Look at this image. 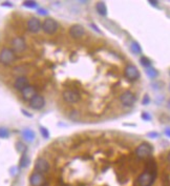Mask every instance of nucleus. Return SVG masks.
I'll return each instance as SVG.
<instances>
[{
  "mask_svg": "<svg viewBox=\"0 0 170 186\" xmlns=\"http://www.w3.org/2000/svg\"><path fill=\"white\" fill-rule=\"evenodd\" d=\"M142 119L145 121H150L151 120V116H150L148 113H143L142 114Z\"/></svg>",
  "mask_w": 170,
  "mask_h": 186,
  "instance_id": "25",
  "label": "nucleus"
},
{
  "mask_svg": "<svg viewBox=\"0 0 170 186\" xmlns=\"http://www.w3.org/2000/svg\"><path fill=\"white\" fill-rule=\"evenodd\" d=\"M130 50H131V52L134 53V54H136V55H139V54H141V53H142L141 46H140L139 43H138V42H136V41H134L132 43H131Z\"/></svg>",
  "mask_w": 170,
  "mask_h": 186,
  "instance_id": "19",
  "label": "nucleus"
},
{
  "mask_svg": "<svg viewBox=\"0 0 170 186\" xmlns=\"http://www.w3.org/2000/svg\"><path fill=\"white\" fill-rule=\"evenodd\" d=\"M38 14H40V15H47V11L43 10V8H38Z\"/></svg>",
  "mask_w": 170,
  "mask_h": 186,
  "instance_id": "28",
  "label": "nucleus"
},
{
  "mask_svg": "<svg viewBox=\"0 0 170 186\" xmlns=\"http://www.w3.org/2000/svg\"><path fill=\"white\" fill-rule=\"evenodd\" d=\"M16 60V54L10 47H3L0 51V63L3 65H10Z\"/></svg>",
  "mask_w": 170,
  "mask_h": 186,
  "instance_id": "1",
  "label": "nucleus"
},
{
  "mask_svg": "<svg viewBox=\"0 0 170 186\" xmlns=\"http://www.w3.org/2000/svg\"><path fill=\"white\" fill-rule=\"evenodd\" d=\"M29 79L26 78L25 76H19L17 77V79L14 82V87H15L17 91H23L25 87L29 86Z\"/></svg>",
  "mask_w": 170,
  "mask_h": 186,
  "instance_id": "14",
  "label": "nucleus"
},
{
  "mask_svg": "<svg viewBox=\"0 0 170 186\" xmlns=\"http://www.w3.org/2000/svg\"><path fill=\"white\" fill-rule=\"evenodd\" d=\"M20 148H22V154H24V152H25V150H26V147L24 146V145L22 144L21 142H18V143H17V150L20 152Z\"/></svg>",
  "mask_w": 170,
  "mask_h": 186,
  "instance_id": "26",
  "label": "nucleus"
},
{
  "mask_svg": "<svg viewBox=\"0 0 170 186\" xmlns=\"http://www.w3.org/2000/svg\"><path fill=\"white\" fill-rule=\"evenodd\" d=\"M157 175H153L150 171H144V173L140 175L138 179V183L140 186H151L155 182V179Z\"/></svg>",
  "mask_w": 170,
  "mask_h": 186,
  "instance_id": "3",
  "label": "nucleus"
},
{
  "mask_svg": "<svg viewBox=\"0 0 170 186\" xmlns=\"http://www.w3.org/2000/svg\"><path fill=\"white\" fill-rule=\"evenodd\" d=\"M169 75H170V72H169Z\"/></svg>",
  "mask_w": 170,
  "mask_h": 186,
  "instance_id": "35",
  "label": "nucleus"
},
{
  "mask_svg": "<svg viewBox=\"0 0 170 186\" xmlns=\"http://www.w3.org/2000/svg\"><path fill=\"white\" fill-rule=\"evenodd\" d=\"M45 105V99L41 95H36L33 99L29 101V106L33 109H41L44 107Z\"/></svg>",
  "mask_w": 170,
  "mask_h": 186,
  "instance_id": "10",
  "label": "nucleus"
},
{
  "mask_svg": "<svg viewBox=\"0 0 170 186\" xmlns=\"http://www.w3.org/2000/svg\"><path fill=\"white\" fill-rule=\"evenodd\" d=\"M21 95H22V98H23L24 100L31 101L37 95L36 88H35L34 86H31V85H29V86L25 87L23 91H21Z\"/></svg>",
  "mask_w": 170,
  "mask_h": 186,
  "instance_id": "15",
  "label": "nucleus"
},
{
  "mask_svg": "<svg viewBox=\"0 0 170 186\" xmlns=\"http://www.w3.org/2000/svg\"><path fill=\"white\" fill-rule=\"evenodd\" d=\"M169 89H170V86H169Z\"/></svg>",
  "mask_w": 170,
  "mask_h": 186,
  "instance_id": "36",
  "label": "nucleus"
},
{
  "mask_svg": "<svg viewBox=\"0 0 170 186\" xmlns=\"http://www.w3.org/2000/svg\"><path fill=\"white\" fill-rule=\"evenodd\" d=\"M148 136H149L150 138H157V137L159 136V134H157V133H149Z\"/></svg>",
  "mask_w": 170,
  "mask_h": 186,
  "instance_id": "29",
  "label": "nucleus"
},
{
  "mask_svg": "<svg viewBox=\"0 0 170 186\" xmlns=\"http://www.w3.org/2000/svg\"><path fill=\"white\" fill-rule=\"evenodd\" d=\"M124 75L129 81H136L140 78V72L136 68V66H134V64H128L125 67L124 71Z\"/></svg>",
  "mask_w": 170,
  "mask_h": 186,
  "instance_id": "6",
  "label": "nucleus"
},
{
  "mask_svg": "<svg viewBox=\"0 0 170 186\" xmlns=\"http://www.w3.org/2000/svg\"><path fill=\"white\" fill-rule=\"evenodd\" d=\"M120 101L122 102V104H123L124 106L130 107V106H132V105L134 104V102H136V96H134L130 91H126V92H124L123 94L121 95Z\"/></svg>",
  "mask_w": 170,
  "mask_h": 186,
  "instance_id": "8",
  "label": "nucleus"
},
{
  "mask_svg": "<svg viewBox=\"0 0 170 186\" xmlns=\"http://www.w3.org/2000/svg\"><path fill=\"white\" fill-rule=\"evenodd\" d=\"M149 3L153 6H157V1H155V0H150Z\"/></svg>",
  "mask_w": 170,
  "mask_h": 186,
  "instance_id": "30",
  "label": "nucleus"
},
{
  "mask_svg": "<svg viewBox=\"0 0 170 186\" xmlns=\"http://www.w3.org/2000/svg\"><path fill=\"white\" fill-rule=\"evenodd\" d=\"M23 6L29 8H37V3L35 2V1H24Z\"/></svg>",
  "mask_w": 170,
  "mask_h": 186,
  "instance_id": "24",
  "label": "nucleus"
},
{
  "mask_svg": "<svg viewBox=\"0 0 170 186\" xmlns=\"http://www.w3.org/2000/svg\"><path fill=\"white\" fill-rule=\"evenodd\" d=\"M42 29L48 35L55 34L58 29V23L57 21L54 20L52 18H47L43 21L42 23Z\"/></svg>",
  "mask_w": 170,
  "mask_h": 186,
  "instance_id": "5",
  "label": "nucleus"
},
{
  "mask_svg": "<svg viewBox=\"0 0 170 186\" xmlns=\"http://www.w3.org/2000/svg\"><path fill=\"white\" fill-rule=\"evenodd\" d=\"M40 133H41L42 137L45 138V139H48V138H50V133H48L47 128H45V127H43V126L40 127Z\"/></svg>",
  "mask_w": 170,
  "mask_h": 186,
  "instance_id": "23",
  "label": "nucleus"
},
{
  "mask_svg": "<svg viewBox=\"0 0 170 186\" xmlns=\"http://www.w3.org/2000/svg\"><path fill=\"white\" fill-rule=\"evenodd\" d=\"M22 137H23V139L27 142H33L35 139V133L31 129L29 128H25L23 129L22 131Z\"/></svg>",
  "mask_w": 170,
  "mask_h": 186,
  "instance_id": "16",
  "label": "nucleus"
},
{
  "mask_svg": "<svg viewBox=\"0 0 170 186\" xmlns=\"http://www.w3.org/2000/svg\"><path fill=\"white\" fill-rule=\"evenodd\" d=\"M85 34V29L81 24H73L71 25V27L69 29V35L75 39L81 38L83 35Z\"/></svg>",
  "mask_w": 170,
  "mask_h": 186,
  "instance_id": "13",
  "label": "nucleus"
},
{
  "mask_svg": "<svg viewBox=\"0 0 170 186\" xmlns=\"http://www.w3.org/2000/svg\"><path fill=\"white\" fill-rule=\"evenodd\" d=\"M29 158L26 157L25 152H24L23 155H22V157H21V160H20V166H21V167H22V168L26 167V166L29 165Z\"/></svg>",
  "mask_w": 170,
  "mask_h": 186,
  "instance_id": "21",
  "label": "nucleus"
},
{
  "mask_svg": "<svg viewBox=\"0 0 170 186\" xmlns=\"http://www.w3.org/2000/svg\"><path fill=\"white\" fill-rule=\"evenodd\" d=\"M168 161L170 162V152H169V154H168Z\"/></svg>",
  "mask_w": 170,
  "mask_h": 186,
  "instance_id": "33",
  "label": "nucleus"
},
{
  "mask_svg": "<svg viewBox=\"0 0 170 186\" xmlns=\"http://www.w3.org/2000/svg\"><path fill=\"white\" fill-rule=\"evenodd\" d=\"M165 135L170 138V127H168V128L165 129Z\"/></svg>",
  "mask_w": 170,
  "mask_h": 186,
  "instance_id": "31",
  "label": "nucleus"
},
{
  "mask_svg": "<svg viewBox=\"0 0 170 186\" xmlns=\"http://www.w3.org/2000/svg\"><path fill=\"white\" fill-rule=\"evenodd\" d=\"M152 154V146L149 143H142L139 146L136 147V155L140 159H146V158L150 157V155Z\"/></svg>",
  "mask_w": 170,
  "mask_h": 186,
  "instance_id": "2",
  "label": "nucleus"
},
{
  "mask_svg": "<svg viewBox=\"0 0 170 186\" xmlns=\"http://www.w3.org/2000/svg\"><path fill=\"white\" fill-rule=\"evenodd\" d=\"M42 29V24L40 20L36 17H31L27 21V29L31 33H38Z\"/></svg>",
  "mask_w": 170,
  "mask_h": 186,
  "instance_id": "12",
  "label": "nucleus"
},
{
  "mask_svg": "<svg viewBox=\"0 0 170 186\" xmlns=\"http://www.w3.org/2000/svg\"><path fill=\"white\" fill-rule=\"evenodd\" d=\"M50 169V164L45 160L44 158H38L35 162V171L37 173H45Z\"/></svg>",
  "mask_w": 170,
  "mask_h": 186,
  "instance_id": "9",
  "label": "nucleus"
},
{
  "mask_svg": "<svg viewBox=\"0 0 170 186\" xmlns=\"http://www.w3.org/2000/svg\"><path fill=\"white\" fill-rule=\"evenodd\" d=\"M10 45H12V50L14 53H22L25 51L26 48V42L25 40L20 36L15 37L12 41H10Z\"/></svg>",
  "mask_w": 170,
  "mask_h": 186,
  "instance_id": "4",
  "label": "nucleus"
},
{
  "mask_svg": "<svg viewBox=\"0 0 170 186\" xmlns=\"http://www.w3.org/2000/svg\"><path fill=\"white\" fill-rule=\"evenodd\" d=\"M96 10H97L98 14H100L101 16H106L107 15V6L103 1L98 2L96 4Z\"/></svg>",
  "mask_w": 170,
  "mask_h": 186,
  "instance_id": "17",
  "label": "nucleus"
},
{
  "mask_svg": "<svg viewBox=\"0 0 170 186\" xmlns=\"http://www.w3.org/2000/svg\"><path fill=\"white\" fill-rule=\"evenodd\" d=\"M168 107L170 108V100H169V101H168Z\"/></svg>",
  "mask_w": 170,
  "mask_h": 186,
  "instance_id": "34",
  "label": "nucleus"
},
{
  "mask_svg": "<svg viewBox=\"0 0 170 186\" xmlns=\"http://www.w3.org/2000/svg\"><path fill=\"white\" fill-rule=\"evenodd\" d=\"M62 97L64 99V101L67 103H77L80 100V95L76 91H71V89H67L65 92H63Z\"/></svg>",
  "mask_w": 170,
  "mask_h": 186,
  "instance_id": "7",
  "label": "nucleus"
},
{
  "mask_svg": "<svg viewBox=\"0 0 170 186\" xmlns=\"http://www.w3.org/2000/svg\"><path fill=\"white\" fill-rule=\"evenodd\" d=\"M22 113H23V114H24V115H26V116H29V117H31V114H27V113H26V110L22 109Z\"/></svg>",
  "mask_w": 170,
  "mask_h": 186,
  "instance_id": "32",
  "label": "nucleus"
},
{
  "mask_svg": "<svg viewBox=\"0 0 170 186\" xmlns=\"http://www.w3.org/2000/svg\"><path fill=\"white\" fill-rule=\"evenodd\" d=\"M45 182V178L43 176V173H33L29 177V183L31 186H43Z\"/></svg>",
  "mask_w": 170,
  "mask_h": 186,
  "instance_id": "11",
  "label": "nucleus"
},
{
  "mask_svg": "<svg viewBox=\"0 0 170 186\" xmlns=\"http://www.w3.org/2000/svg\"><path fill=\"white\" fill-rule=\"evenodd\" d=\"M149 102H150L149 96H148V95H145L144 98H143V101H142V103H143L144 105H147Z\"/></svg>",
  "mask_w": 170,
  "mask_h": 186,
  "instance_id": "27",
  "label": "nucleus"
},
{
  "mask_svg": "<svg viewBox=\"0 0 170 186\" xmlns=\"http://www.w3.org/2000/svg\"><path fill=\"white\" fill-rule=\"evenodd\" d=\"M145 73H146V75L149 77L150 79H155V77H157V75H159V72H157L155 67H152V66L147 67L146 69H145Z\"/></svg>",
  "mask_w": 170,
  "mask_h": 186,
  "instance_id": "18",
  "label": "nucleus"
},
{
  "mask_svg": "<svg viewBox=\"0 0 170 186\" xmlns=\"http://www.w3.org/2000/svg\"><path fill=\"white\" fill-rule=\"evenodd\" d=\"M140 62H141L142 65L145 66L146 68L151 66V61H150L149 58H147V57H142L141 59H140Z\"/></svg>",
  "mask_w": 170,
  "mask_h": 186,
  "instance_id": "20",
  "label": "nucleus"
},
{
  "mask_svg": "<svg viewBox=\"0 0 170 186\" xmlns=\"http://www.w3.org/2000/svg\"><path fill=\"white\" fill-rule=\"evenodd\" d=\"M10 136V131L5 127H0V138H8Z\"/></svg>",
  "mask_w": 170,
  "mask_h": 186,
  "instance_id": "22",
  "label": "nucleus"
}]
</instances>
